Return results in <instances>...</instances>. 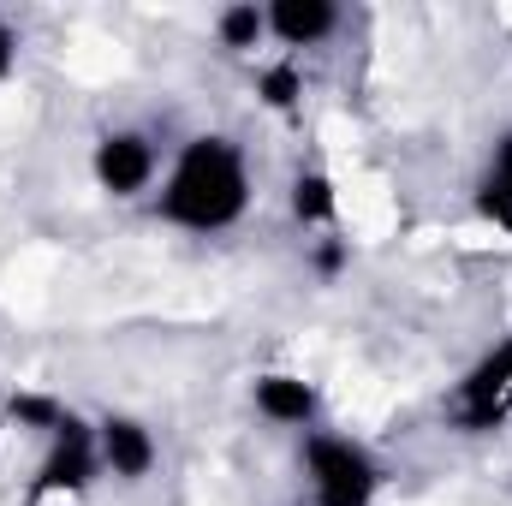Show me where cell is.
I'll use <instances>...</instances> for the list:
<instances>
[{"instance_id": "14", "label": "cell", "mask_w": 512, "mask_h": 506, "mask_svg": "<svg viewBox=\"0 0 512 506\" xmlns=\"http://www.w3.org/2000/svg\"><path fill=\"white\" fill-rule=\"evenodd\" d=\"M18 72V30H12V18L0 12V84Z\"/></svg>"}, {"instance_id": "5", "label": "cell", "mask_w": 512, "mask_h": 506, "mask_svg": "<svg viewBox=\"0 0 512 506\" xmlns=\"http://www.w3.org/2000/svg\"><path fill=\"white\" fill-rule=\"evenodd\" d=\"M167 149L173 143H161L149 126H108L90 143V185L108 203H143L167 173Z\"/></svg>"}, {"instance_id": "7", "label": "cell", "mask_w": 512, "mask_h": 506, "mask_svg": "<svg viewBox=\"0 0 512 506\" xmlns=\"http://www.w3.org/2000/svg\"><path fill=\"white\" fill-rule=\"evenodd\" d=\"M262 24H268V42L286 60H298L310 48H328L346 30V6H334V0H262Z\"/></svg>"}, {"instance_id": "13", "label": "cell", "mask_w": 512, "mask_h": 506, "mask_svg": "<svg viewBox=\"0 0 512 506\" xmlns=\"http://www.w3.org/2000/svg\"><path fill=\"white\" fill-rule=\"evenodd\" d=\"M256 96H262L268 114H292L298 96H304V66L286 60V54H274L268 66H256Z\"/></svg>"}, {"instance_id": "11", "label": "cell", "mask_w": 512, "mask_h": 506, "mask_svg": "<svg viewBox=\"0 0 512 506\" xmlns=\"http://www.w3.org/2000/svg\"><path fill=\"white\" fill-rule=\"evenodd\" d=\"M209 36L221 54H256L268 48V24H262V0H233L209 18Z\"/></svg>"}, {"instance_id": "6", "label": "cell", "mask_w": 512, "mask_h": 506, "mask_svg": "<svg viewBox=\"0 0 512 506\" xmlns=\"http://www.w3.org/2000/svg\"><path fill=\"white\" fill-rule=\"evenodd\" d=\"M96 453H102V477H114L126 489L149 483L161 471V435L137 411H102L96 417Z\"/></svg>"}, {"instance_id": "9", "label": "cell", "mask_w": 512, "mask_h": 506, "mask_svg": "<svg viewBox=\"0 0 512 506\" xmlns=\"http://www.w3.org/2000/svg\"><path fill=\"white\" fill-rule=\"evenodd\" d=\"M471 215L489 239L512 245V126H501L483 149V167L471 185Z\"/></svg>"}, {"instance_id": "10", "label": "cell", "mask_w": 512, "mask_h": 506, "mask_svg": "<svg viewBox=\"0 0 512 506\" xmlns=\"http://www.w3.org/2000/svg\"><path fill=\"white\" fill-rule=\"evenodd\" d=\"M286 209L316 239H334L346 227V191H340V179L328 167H298L292 173V191H286Z\"/></svg>"}, {"instance_id": "1", "label": "cell", "mask_w": 512, "mask_h": 506, "mask_svg": "<svg viewBox=\"0 0 512 506\" xmlns=\"http://www.w3.org/2000/svg\"><path fill=\"white\" fill-rule=\"evenodd\" d=\"M155 221L185 239H227L256 209L251 149L233 131H191L167 149V173L149 197Z\"/></svg>"}, {"instance_id": "3", "label": "cell", "mask_w": 512, "mask_h": 506, "mask_svg": "<svg viewBox=\"0 0 512 506\" xmlns=\"http://www.w3.org/2000/svg\"><path fill=\"white\" fill-rule=\"evenodd\" d=\"M441 417L453 435H495L512 423V334L483 346L441 393Z\"/></svg>"}, {"instance_id": "2", "label": "cell", "mask_w": 512, "mask_h": 506, "mask_svg": "<svg viewBox=\"0 0 512 506\" xmlns=\"http://www.w3.org/2000/svg\"><path fill=\"white\" fill-rule=\"evenodd\" d=\"M298 483L310 506H376L387 489V465L364 435L316 423L298 435Z\"/></svg>"}, {"instance_id": "8", "label": "cell", "mask_w": 512, "mask_h": 506, "mask_svg": "<svg viewBox=\"0 0 512 506\" xmlns=\"http://www.w3.org/2000/svg\"><path fill=\"white\" fill-rule=\"evenodd\" d=\"M251 411L268 429H316L322 423V387L304 376V370H262L251 376Z\"/></svg>"}, {"instance_id": "12", "label": "cell", "mask_w": 512, "mask_h": 506, "mask_svg": "<svg viewBox=\"0 0 512 506\" xmlns=\"http://www.w3.org/2000/svg\"><path fill=\"white\" fill-rule=\"evenodd\" d=\"M6 417H12V429H30L36 441H48L66 417H72V405L60 399V393H42V387H18L12 399H6Z\"/></svg>"}, {"instance_id": "4", "label": "cell", "mask_w": 512, "mask_h": 506, "mask_svg": "<svg viewBox=\"0 0 512 506\" xmlns=\"http://www.w3.org/2000/svg\"><path fill=\"white\" fill-rule=\"evenodd\" d=\"M102 483V453H96V417H66L36 465H30V506H78L90 489Z\"/></svg>"}]
</instances>
